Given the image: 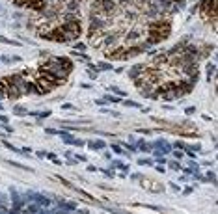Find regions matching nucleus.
I'll use <instances>...</instances> for the list:
<instances>
[{"label": "nucleus", "mask_w": 218, "mask_h": 214, "mask_svg": "<svg viewBox=\"0 0 218 214\" xmlns=\"http://www.w3.org/2000/svg\"><path fill=\"white\" fill-rule=\"evenodd\" d=\"M168 6L153 0H93L88 13V45L108 60L125 61L172 34Z\"/></svg>", "instance_id": "1"}, {"label": "nucleus", "mask_w": 218, "mask_h": 214, "mask_svg": "<svg viewBox=\"0 0 218 214\" xmlns=\"http://www.w3.org/2000/svg\"><path fill=\"white\" fill-rule=\"evenodd\" d=\"M200 9H202L203 20H209L211 30L216 32V0H203Z\"/></svg>", "instance_id": "5"}, {"label": "nucleus", "mask_w": 218, "mask_h": 214, "mask_svg": "<svg viewBox=\"0 0 218 214\" xmlns=\"http://www.w3.org/2000/svg\"><path fill=\"white\" fill-rule=\"evenodd\" d=\"M175 147H179V149H187V147H185V143H183V142H175Z\"/></svg>", "instance_id": "26"}, {"label": "nucleus", "mask_w": 218, "mask_h": 214, "mask_svg": "<svg viewBox=\"0 0 218 214\" xmlns=\"http://www.w3.org/2000/svg\"><path fill=\"white\" fill-rule=\"evenodd\" d=\"M45 132H49V134H58V132H60V130H56V129H47V130H45Z\"/></svg>", "instance_id": "25"}, {"label": "nucleus", "mask_w": 218, "mask_h": 214, "mask_svg": "<svg viewBox=\"0 0 218 214\" xmlns=\"http://www.w3.org/2000/svg\"><path fill=\"white\" fill-rule=\"evenodd\" d=\"M168 2H175V0H168ZM177 2H181V4H183V2H185V0H177Z\"/></svg>", "instance_id": "31"}, {"label": "nucleus", "mask_w": 218, "mask_h": 214, "mask_svg": "<svg viewBox=\"0 0 218 214\" xmlns=\"http://www.w3.org/2000/svg\"><path fill=\"white\" fill-rule=\"evenodd\" d=\"M138 164H140V166H153V160H151V158H140Z\"/></svg>", "instance_id": "16"}, {"label": "nucleus", "mask_w": 218, "mask_h": 214, "mask_svg": "<svg viewBox=\"0 0 218 214\" xmlns=\"http://www.w3.org/2000/svg\"><path fill=\"white\" fill-rule=\"evenodd\" d=\"M112 166H114V168H118V170H121V171H127V170H129V166H125V164H121V162H118V160H116V162H112Z\"/></svg>", "instance_id": "15"}, {"label": "nucleus", "mask_w": 218, "mask_h": 214, "mask_svg": "<svg viewBox=\"0 0 218 214\" xmlns=\"http://www.w3.org/2000/svg\"><path fill=\"white\" fill-rule=\"evenodd\" d=\"M13 114H17V116H26V108H22L21 104H17V106H13Z\"/></svg>", "instance_id": "13"}, {"label": "nucleus", "mask_w": 218, "mask_h": 214, "mask_svg": "<svg viewBox=\"0 0 218 214\" xmlns=\"http://www.w3.org/2000/svg\"><path fill=\"white\" fill-rule=\"evenodd\" d=\"M103 99H104V101H108V102H121V101H119V97H112V95H104Z\"/></svg>", "instance_id": "17"}, {"label": "nucleus", "mask_w": 218, "mask_h": 214, "mask_svg": "<svg viewBox=\"0 0 218 214\" xmlns=\"http://www.w3.org/2000/svg\"><path fill=\"white\" fill-rule=\"evenodd\" d=\"M88 145H90L93 151H101V149H104V147H106V143H104L103 140H101V142H99V140H97V142H90Z\"/></svg>", "instance_id": "8"}, {"label": "nucleus", "mask_w": 218, "mask_h": 214, "mask_svg": "<svg viewBox=\"0 0 218 214\" xmlns=\"http://www.w3.org/2000/svg\"><path fill=\"white\" fill-rule=\"evenodd\" d=\"M75 48H77V50H86V43H77Z\"/></svg>", "instance_id": "21"}, {"label": "nucleus", "mask_w": 218, "mask_h": 214, "mask_svg": "<svg viewBox=\"0 0 218 214\" xmlns=\"http://www.w3.org/2000/svg\"><path fill=\"white\" fill-rule=\"evenodd\" d=\"M73 63L65 56H52L35 71L22 69L0 78V99H21L24 95H45L67 82Z\"/></svg>", "instance_id": "3"}, {"label": "nucleus", "mask_w": 218, "mask_h": 214, "mask_svg": "<svg viewBox=\"0 0 218 214\" xmlns=\"http://www.w3.org/2000/svg\"><path fill=\"white\" fill-rule=\"evenodd\" d=\"M112 151H114V153H118V155H123V151H121V149H119V145H116V143L112 145Z\"/></svg>", "instance_id": "22"}, {"label": "nucleus", "mask_w": 218, "mask_h": 214, "mask_svg": "<svg viewBox=\"0 0 218 214\" xmlns=\"http://www.w3.org/2000/svg\"><path fill=\"white\" fill-rule=\"evenodd\" d=\"M37 116H39V117H41V119H43V117H47V116H50V112H49V110H47V112H41V114H37Z\"/></svg>", "instance_id": "24"}, {"label": "nucleus", "mask_w": 218, "mask_h": 214, "mask_svg": "<svg viewBox=\"0 0 218 214\" xmlns=\"http://www.w3.org/2000/svg\"><path fill=\"white\" fill-rule=\"evenodd\" d=\"M97 69H99V71H110V69H112V65H110V63H106V61H99V63H97Z\"/></svg>", "instance_id": "12"}, {"label": "nucleus", "mask_w": 218, "mask_h": 214, "mask_svg": "<svg viewBox=\"0 0 218 214\" xmlns=\"http://www.w3.org/2000/svg\"><path fill=\"white\" fill-rule=\"evenodd\" d=\"M192 192H194V188H192V186H188V188H185V192H183V194H187V196H188V194H192Z\"/></svg>", "instance_id": "27"}, {"label": "nucleus", "mask_w": 218, "mask_h": 214, "mask_svg": "<svg viewBox=\"0 0 218 214\" xmlns=\"http://www.w3.org/2000/svg\"><path fill=\"white\" fill-rule=\"evenodd\" d=\"M138 145H140V147H138V149H142V151H144V153H151V151H153V147H151V145H149V143H146V142H142V140H140V142H138Z\"/></svg>", "instance_id": "11"}, {"label": "nucleus", "mask_w": 218, "mask_h": 214, "mask_svg": "<svg viewBox=\"0 0 218 214\" xmlns=\"http://www.w3.org/2000/svg\"><path fill=\"white\" fill-rule=\"evenodd\" d=\"M110 91H114V93H116V95H119V97H125V91H121V89H118L116 86H112V88H110Z\"/></svg>", "instance_id": "19"}, {"label": "nucleus", "mask_w": 218, "mask_h": 214, "mask_svg": "<svg viewBox=\"0 0 218 214\" xmlns=\"http://www.w3.org/2000/svg\"><path fill=\"white\" fill-rule=\"evenodd\" d=\"M170 186H172V188H174V190H175V192H179V186H177V184H175V183H172V184H170Z\"/></svg>", "instance_id": "30"}, {"label": "nucleus", "mask_w": 218, "mask_h": 214, "mask_svg": "<svg viewBox=\"0 0 218 214\" xmlns=\"http://www.w3.org/2000/svg\"><path fill=\"white\" fill-rule=\"evenodd\" d=\"M194 112H196V108H194V106H188V108H185V114H187V116H192Z\"/></svg>", "instance_id": "20"}, {"label": "nucleus", "mask_w": 218, "mask_h": 214, "mask_svg": "<svg viewBox=\"0 0 218 214\" xmlns=\"http://www.w3.org/2000/svg\"><path fill=\"white\" fill-rule=\"evenodd\" d=\"M200 58L198 47L179 43L144 63L132 65L129 78L142 97L174 101L194 89L200 78Z\"/></svg>", "instance_id": "2"}, {"label": "nucleus", "mask_w": 218, "mask_h": 214, "mask_svg": "<svg viewBox=\"0 0 218 214\" xmlns=\"http://www.w3.org/2000/svg\"><path fill=\"white\" fill-rule=\"evenodd\" d=\"M155 145L159 147V151H157V155H160V153H162V155H166V153H170V145H168V143H166L164 140H159V142H157Z\"/></svg>", "instance_id": "7"}, {"label": "nucleus", "mask_w": 218, "mask_h": 214, "mask_svg": "<svg viewBox=\"0 0 218 214\" xmlns=\"http://www.w3.org/2000/svg\"><path fill=\"white\" fill-rule=\"evenodd\" d=\"M35 155H37V157H39V158H43V157H47V153H43V151H37V153H35Z\"/></svg>", "instance_id": "28"}, {"label": "nucleus", "mask_w": 218, "mask_h": 214, "mask_svg": "<svg viewBox=\"0 0 218 214\" xmlns=\"http://www.w3.org/2000/svg\"><path fill=\"white\" fill-rule=\"evenodd\" d=\"M0 43H4V45H13V47H21L19 41H15V39H7V37H4V35H0Z\"/></svg>", "instance_id": "10"}, {"label": "nucleus", "mask_w": 218, "mask_h": 214, "mask_svg": "<svg viewBox=\"0 0 218 214\" xmlns=\"http://www.w3.org/2000/svg\"><path fill=\"white\" fill-rule=\"evenodd\" d=\"M131 179L132 181H136L142 188H146L147 192H153V194H162L164 190H166V186L160 183V181H153V179H146L144 175H140V173H134V175H131Z\"/></svg>", "instance_id": "4"}, {"label": "nucleus", "mask_w": 218, "mask_h": 214, "mask_svg": "<svg viewBox=\"0 0 218 214\" xmlns=\"http://www.w3.org/2000/svg\"><path fill=\"white\" fill-rule=\"evenodd\" d=\"M0 123H7V116H0Z\"/></svg>", "instance_id": "29"}, {"label": "nucleus", "mask_w": 218, "mask_h": 214, "mask_svg": "<svg viewBox=\"0 0 218 214\" xmlns=\"http://www.w3.org/2000/svg\"><path fill=\"white\" fill-rule=\"evenodd\" d=\"M123 104H125V106H132V108H140V104H138V102L129 101V99H127V101H123Z\"/></svg>", "instance_id": "18"}, {"label": "nucleus", "mask_w": 218, "mask_h": 214, "mask_svg": "<svg viewBox=\"0 0 218 214\" xmlns=\"http://www.w3.org/2000/svg\"><path fill=\"white\" fill-rule=\"evenodd\" d=\"M0 110H4V104H2V102H0Z\"/></svg>", "instance_id": "32"}, {"label": "nucleus", "mask_w": 218, "mask_h": 214, "mask_svg": "<svg viewBox=\"0 0 218 214\" xmlns=\"http://www.w3.org/2000/svg\"><path fill=\"white\" fill-rule=\"evenodd\" d=\"M26 198H30V199H34L35 203H39V205H43V207H49L50 205V199L49 198H45V196H39V194H34V192H28V194H24Z\"/></svg>", "instance_id": "6"}, {"label": "nucleus", "mask_w": 218, "mask_h": 214, "mask_svg": "<svg viewBox=\"0 0 218 214\" xmlns=\"http://www.w3.org/2000/svg\"><path fill=\"white\" fill-rule=\"evenodd\" d=\"M2 143H4V145H6V147L9 149V151H13V153H22L21 149H17V147H13V145H11V143H9L7 140H2Z\"/></svg>", "instance_id": "14"}, {"label": "nucleus", "mask_w": 218, "mask_h": 214, "mask_svg": "<svg viewBox=\"0 0 218 214\" xmlns=\"http://www.w3.org/2000/svg\"><path fill=\"white\" fill-rule=\"evenodd\" d=\"M170 168H172V170H181V166H179L177 162H170Z\"/></svg>", "instance_id": "23"}, {"label": "nucleus", "mask_w": 218, "mask_h": 214, "mask_svg": "<svg viewBox=\"0 0 218 214\" xmlns=\"http://www.w3.org/2000/svg\"><path fill=\"white\" fill-rule=\"evenodd\" d=\"M21 60H22L21 56H4V58H2L4 63H17V61H21Z\"/></svg>", "instance_id": "9"}]
</instances>
